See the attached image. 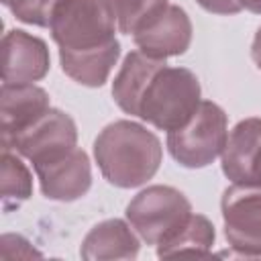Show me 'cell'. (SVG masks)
I'll return each mask as SVG.
<instances>
[{"instance_id": "2e32d148", "label": "cell", "mask_w": 261, "mask_h": 261, "mask_svg": "<svg viewBox=\"0 0 261 261\" xmlns=\"http://www.w3.org/2000/svg\"><path fill=\"white\" fill-rule=\"evenodd\" d=\"M2 210L12 212L33 194V177L20 157L12 155L10 149H2Z\"/></svg>"}, {"instance_id": "9c48e42d", "label": "cell", "mask_w": 261, "mask_h": 261, "mask_svg": "<svg viewBox=\"0 0 261 261\" xmlns=\"http://www.w3.org/2000/svg\"><path fill=\"white\" fill-rule=\"evenodd\" d=\"M51 65L49 49L43 39L27 31H8L2 39V82L33 84L47 75Z\"/></svg>"}, {"instance_id": "ac0fdd59", "label": "cell", "mask_w": 261, "mask_h": 261, "mask_svg": "<svg viewBox=\"0 0 261 261\" xmlns=\"http://www.w3.org/2000/svg\"><path fill=\"white\" fill-rule=\"evenodd\" d=\"M2 4L22 22L35 27H49L51 12L57 0H2Z\"/></svg>"}, {"instance_id": "e0dca14e", "label": "cell", "mask_w": 261, "mask_h": 261, "mask_svg": "<svg viewBox=\"0 0 261 261\" xmlns=\"http://www.w3.org/2000/svg\"><path fill=\"white\" fill-rule=\"evenodd\" d=\"M110 4L118 31L124 35H135L169 6L167 0H110Z\"/></svg>"}, {"instance_id": "d6986e66", "label": "cell", "mask_w": 261, "mask_h": 261, "mask_svg": "<svg viewBox=\"0 0 261 261\" xmlns=\"http://www.w3.org/2000/svg\"><path fill=\"white\" fill-rule=\"evenodd\" d=\"M2 257L4 259H24V257H41L37 249L31 247L27 239L20 234H4L2 237Z\"/></svg>"}, {"instance_id": "44dd1931", "label": "cell", "mask_w": 261, "mask_h": 261, "mask_svg": "<svg viewBox=\"0 0 261 261\" xmlns=\"http://www.w3.org/2000/svg\"><path fill=\"white\" fill-rule=\"evenodd\" d=\"M247 186H259L261 188V145L253 157V163H251V171H249V184Z\"/></svg>"}, {"instance_id": "ba28073f", "label": "cell", "mask_w": 261, "mask_h": 261, "mask_svg": "<svg viewBox=\"0 0 261 261\" xmlns=\"http://www.w3.org/2000/svg\"><path fill=\"white\" fill-rule=\"evenodd\" d=\"M45 198L73 202L88 194L92 186V167L86 151L73 147L67 153L33 165Z\"/></svg>"}, {"instance_id": "7c38bea8", "label": "cell", "mask_w": 261, "mask_h": 261, "mask_svg": "<svg viewBox=\"0 0 261 261\" xmlns=\"http://www.w3.org/2000/svg\"><path fill=\"white\" fill-rule=\"evenodd\" d=\"M163 65H165V59L151 57L143 51H130L124 57V61L112 82V96L122 112H126L130 116L139 114L141 98H143L151 77Z\"/></svg>"}, {"instance_id": "277c9868", "label": "cell", "mask_w": 261, "mask_h": 261, "mask_svg": "<svg viewBox=\"0 0 261 261\" xmlns=\"http://www.w3.org/2000/svg\"><path fill=\"white\" fill-rule=\"evenodd\" d=\"M226 124L224 110L210 100H202L184 126L167 133V149L184 167H206L224 151L228 139Z\"/></svg>"}, {"instance_id": "603a6c76", "label": "cell", "mask_w": 261, "mask_h": 261, "mask_svg": "<svg viewBox=\"0 0 261 261\" xmlns=\"http://www.w3.org/2000/svg\"><path fill=\"white\" fill-rule=\"evenodd\" d=\"M241 6L247 8L249 12L261 14V0H241Z\"/></svg>"}, {"instance_id": "3957f363", "label": "cell", "mask_w": 261, "mask_h": 261, "mask_svg": "<svg viewBox=\"0 0 261 261\" xmlns=\"http://www.w3.org/2000/svg\"><path fill=\"white\" fill-rule=\"evenodd\" d=\"M200 82L186 67L163 65L149 82L141 104L139 118L161 130L184 126L200 106Z\"/></svg>"}, {"instance_id": "7a4b0ae2", "label": "cell", "mask_w": 261, "mask_h": 261, "mask_svg": "<svg viewBox=\"0 0 261 261\" xmlns=\"http://www.w3.org/2000/svg\"><path fill=\"white\" fill-rule=\"evenodd\" d=\"M155 133L133 120H114L94 141V159L104 179L116 188H137L151 179L161 163Z\"/></svg>"}, {"instance_id": "30bf717a", "label": "cell", "mask_w": 261, "mask_h": 261, "mask_svg": "<svg viewBox=\"0 0 261 261\" xmlns=\"http://www.w3.org/2000/svg\"><path fill=\"white\" fill-rule=\"evenodd\" d=\"M133 39L139 51L151 57H175L186 53L192 43V22L184 8L169 4L147 27L137 31Z\"/></svg>"}, {"instance_id": "8fae6325", "label": "cell", "mask_w": 261, "mask_h": 261, "mask_svg": "<svg viewBox=\"0 0 261 261\" xmlns=\"http://www.w3.org/2000/svg\"><path fill=\"white\" fill-rule=\"evenodd\" d=\"M0 104L2 145H8L49 110V94L35 84H2Z\"/></svg>"}, {"instance_id": "6da1fadb", "label": "cell", "mask_w": 261, "mask_h": 261, "mask_svg": "<svg viewBox=\"0 0 261 261\" xmlns=\"http://www.w3.org/2000/svg\"><path fill=\"white\" fill-rule=\"evenodd\" d=\"M116 27L110 0H57L49 31L63 73L82 86L100 88L120 55Z\"/></svg>"}, {"instance_id": "9a60e30c", "label": "cell", "mask_w": 261, "mask_h": 261, "mask_svg": "<svg viewBox=\"0 0 261 261\" xmlns=\"http://www.w3.org/2000/svg\"><path fill=\"white\" fill-rule=\"evenodd\" d=\"M214 226L202 214H190V218L163 243L157 245V257H177V255H208L214 245Z\"/></svg>"}, {"instance_id": "8992f818", "label": "cell", "mask_w": 261, "mask_h": 261, "mask_svg": "<svg viewBox=\"0 0 261 261\" xmlns=\"http://www.w3.org/2000/svg\"><path fill=\"white\" fill-rule=\"evenodd\" d=\"M224 237L241 257H261V188L232 184L220 200Z\"/></svg>"}, {"instance_id": "5bb4252c", "label": "cell", "mask_w": 261, "mask_h": 261, "mask_svg": "<svg viewBox=\"0 0 261 261\" xmlns=\"http://www.w3.org/2000/svg\"><path fill=\"white\" fill-rule=\"evenodd\" d=\"M259 145L261 118H245L230 130L222 151V171L232 184H249L251 163Z\"/></svg>"}, {"instance_id": "5b68a950", "label": "cell", "mask_w": 261, "mask_h": 261, "mask_svg": "<svg viewBox=\"0 0 261 261\" xmlns=\"http://www.w3.org/2000/svg\"><path fill=\"white\" fill-rule=\"evenodd\" d=\"M192 214L190 200L171 186H149L126 206V218L147 245H159Z\"/></svg>"}, {"instance_id": "4fadbf2b", "label": "cell", "mask_w": 261, "mask_h": 261, "mask_svg": "<svg viewBox=\"0 0 261 261\" xmlns=\"http://www.w3.org/2000/svg\"><path fill=\"white\" fill-rule=\"evenodd\" d=\"M139 239L120 218H110L96 224L82 241L80 255L86 261L102 259H135L139 255Z\"/></svg>"}, {"instance_id": "52a82bcc", "label": "cell", "mask_w": 261, "mask_h": 261, "mask_svg": "<svg viewBox=\"0 0 261 261\" xmlns=\"http://www.w3.org/2000/svg\"><path fill=\"white\" fill-rule=\"evenodd\" d=\"M75 143L77 128L73 118L57 108H49L31 126L20 130L8 145H2V149H14L33 165H39L67 153L75 147Z\"/></svg>"}, {"instance_id": "7402d4cb", "label": "cell", "mask_w": 261, "mask_h": 261, "mask_svg": "<svg viewBox=\"0 0 261 261\" xmlns=\"http://www.w3.org/2000/svg\"><path fill=\"white\" fill-rule=\"evenodd\" d=\"M251 57L255 61V65L261 69V29L257 31L255 39H253V45H251Z\"/></svg>"}, {"instance_id": "ffe728a7", "label": "cell", "mask_w": 261, "mask_h": 261, "mask_svg": "<svg viewBox=\"0 0 261 261\" xmlns=\"http://www.w3.org/2000/svg\"><path fill=\"white\" fill-rule=\"evenodd\" d=\"M196 2L212 14H237L243 10L241 0H196Z\"/></svg>"}]
</instances>
